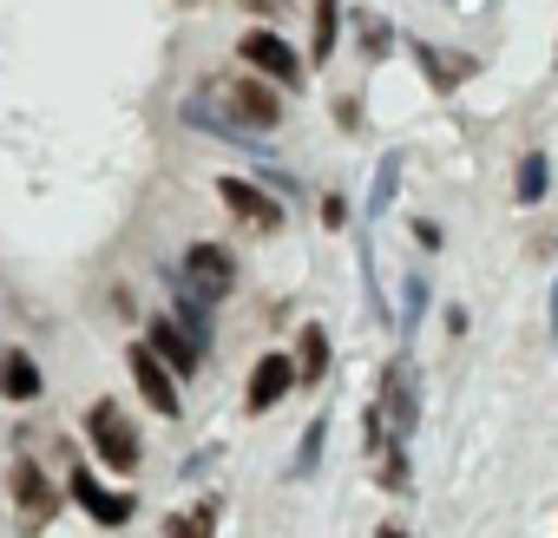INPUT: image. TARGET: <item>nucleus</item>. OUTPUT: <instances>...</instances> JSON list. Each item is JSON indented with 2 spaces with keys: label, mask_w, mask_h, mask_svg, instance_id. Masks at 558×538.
Masks as SVG:
<instances>
[{
  "label": "nucleus",
  "mask_w": 558,
  "mask_h": 538,
  "mask_svg": "<svg viewBox=\"0 0 558 538\" xmlns=\"http://www.w3.org/2000/svg\"><path fill=\"white\" fill-rule=\"evenodd\" d=\"M86 433H93L99 460H106V466H119V473H132V466L145 460V440H138V427L125 420V407H119V401H93Z\"/></svg>",
  "instance_id": "1"
},
{
  "label": "nucleus",
  "mask_w": 558,
  "mask_h": 538,
  "mask_svg": "<svg viewBox=\"0 0 558 538\" xmlns=\"http://www.w3.org/2000/svg\"><path fill=\"white\" fill-rule=\"evenodd\" d=\"M217 197H223V210H230L243 230H256V236H276V230H283V217H290L283 197L263 191V184H250V178H217Z\"/></svg>",
  "instance_id": "2"
},
{
  "label": "nucleus",
  "mask_w": 558,
  "mask_h": 538,
  "mask_svg": "<svg viewBox=\"0 0 558 538\" xmlns=\"http://www.w3.org/2000/svg\"><path fill=\"white\" fill-rule=\"evenodd\" d=\"M236 53H243V66H250V73H263V80H276V86H296V80H303L296 47L276 34V27H250V34L236 40Z\"/></svg>",
  "instance_id": "3"
},
{
  "label": "nucleus",
  "mask_w": 558,
  "mask_h": 538,
  "mask_svg": "<svg viewBox=\"0 0 558 538\" xmlns=\"http://www.w3.org/2000/svg\"><path fill=\"white\" fill-rule=\"evenodd\" d=\"M178 283H191L197 296L223 303V296L236 290V262H230V249H223V243H191V249H184V262H178Z\"/></svg>",
  "instance_id": "4"
},
{
  "label": "nucleus",
  "mask_w": 558,
  "mask_h": 538,
  "mask_svg": "<svg viewBox=\"0 0 558 538\" xmlns=\"http://www.w3.org/2000/svg\"><path fill=\"white\" fill-rule=\"evenodd\" d=\"M125 362H132V381H138V394H145V407L151 414H171L178 420V368L151 349V342H138V349H125Z\"/></svg>",
  "instance_id": "5"
},
{
  "label": "nucleus",
  "mask_w": 558,
  "mask_h": 538,
  "mask_svg": "<svg viewBox=\"0 0 558 538\" xmlns=\"http://www.w3.org/2000/svg\"><path fill=\"white\" fill-rule=\"evenodd\" d=\"M381 420L395 427V440H408L414 420H421V388H414V362L408 355H395L381 368Z\"/></svg>",
  "instance_id": "6"
},
{
  "label": "nucleus",
  "mask_w": 558,
  "mask_h": 538,
  "mask_svg": "<svg viewBox=\"0 0 558 538\" xmlns=\"http://www.w3.org/2000/svg\"><path fill=\"white\" fill-rule=\"evenodd\" d=\"M303 381V368H296V355H283V349H269V355H256V368H250V388H243V407L250 414H269L276 401H283L290 388Z\"/></svg>",
  "instance_id": "7"
},
{
  "label": "nucleus",
  "mask_w": 558,
  "mask_h": 538,
  "mask_svg": "<svg viewBox=\"0 0 558 538\" xmlns=\"http://www.w3.org/2000/svg\"><path fill=\"white\" fill-rule=\"evenodd\" d=\"M8 492H14V505H21V518L40 531V525H53L60 518V486L34 466V460H14V473H8Z\"/></svg>",
  "instance_id": "8"
},
{
  "label": "nucleus",
  "mask_w": 558,
  "mask_h": 538,
  "mask_svg": "<svg viewBox=\"0 0 558 538\" xmlns=\"http://www.w3.org/2000/svg\"><path fill=\"white\" fill-rule=\"evenodd\" d=\"M66 492L86 505V518H93V525H132V512H138V499H132V492H106L86 466H73V473H66Z\"/></svg>",
  "instance_id": "9"
},
{
  "label": "nucleus",
  "mask_w": 558,
  "mask_h": 538,
  "mask_svg": "<svg viewBox=\"0 0 558 538\" xmlns=\"http://www.w3.org/2000/svg\"><path fill=\"white\" fill-rule=\"evenodd\" d=\"M151 349L178 368V381H184V375H197V362H204V342H197L178 316H158V322H151Z\"/></svg>",
  "instance_id": "10"
},
{
  "label": "nucleus",
  "mask_w": 558,
  "mask_h": 538,
  "mask_svg": "<svg viewBox=\"0 0 558 538\" xmlns=\"http://www.w3.org/2000/svg\"><path fill=\"white\" fill-rule=\"evenodd\" d=\"M40 362L27 355V349H8V362H0V394H8L14 407H27V401H40Z\"/></svg>",
  "instance_id": "11"
},
{
  "label": "nucleus",
  "mask_w": 558,
  "mask_h": 538,
  "mask_svg": "<svg viewBox=\"0 0 558 538\" xmlns=\"http://www.w3.org/2000/svg\"><path fill=\"white\" fill-rule=\"evenodd\" d=\"M296 368H303V381H323V375H329V329H323V322H303V335H296Z\"/></svg>",
  "instance_id": "12"
},
{
  "label": "nucleus",
  "mask_w": 558,
  "mask_h": 538,
  "mask_svg": "<svg viewBox=\"0 0 558 538\" xmlns=\"http://www.w3.org/2000/svg\"><path fill=\"white\" fill-rule=\"evenodd\" d=\"M336 34H342V0H316V40H310V60L316 66L336 60Z\"/></svg>",
  "instance_id": "13"
},
{
  "label": "nucleus",
  "mask_w": 558,
  "mask_h": 538,
  "mask_svg": "<svg viewBox=\"0 0 558 538\" xmlns=\"http://www.w3.org/2000/svg\"><path fill=\"white\" fill-rule=\"evenodd\" d=\"M414 60H421V73L447 93V86H460V80H473V60H447L440 47H414Z\"/></svg>",
  "instance_id": "14"
},
{
  "label": "nucleus",
  "mask_w": 558,
  "mask_h": 538,
  "mask_svg": "<svg viewBox=\"0 0 558 538\" xmlns=\"http://www.w3.org/2000/svg\"><path fill=\"white\" fill-rule=\"evenodd\" d=\"M545 191H551V164H545V151H525V158H519V184H512V197H519V204H538Z\"/></svg>",
  "instance_id": "15"
},
{
  "label": "nucleus",
  "mask_w": 558,
  "mask_h": 538,
  "mask_svg": "<svg viewBox=\"0 0 558 538\" xmlns=\"http://www.w3.org/2000/svg\"><path fill=\"white\" fill-rule=\"evenodd\" d=\"M171 283H178V277H171ZM178 322H184V329L210 349V296H197L191 283H178Z\"/></svg>",
  "instance_id": "16"
},
{
  "label": "nucleus",
  "mask_w": 558,
  "mask_h": 538,
  "mask_svg": "<svg viewBox=\"0 0 558 538\" xmlns=\"http://www.w3.org/2000/svg\"><path fill=\"white\" fill-rule=\"evenodd\" d=\"M165 538H217V499H204V505H191V512H171Z\"/></svg>",
  "instance_id": "17"
},
{
  "label": "nucleus",
  "mask_w": 558,
  "mask_h": 538,
  "mask_svg": "<svg viewBox=\"0 0 558 538\" xmlns=\"http://www.w3.org/2000/svg\"><path fill=\"white\" fill-rule=\"evenodd\" d=\"M323 440H329V420H323V414H316V420H310V427H303V440H296V466H290V473H296V479H310V473H316V466H323Z\"/></svg>",
  "instance_id": "18"
},
{
  "label": "nucleus",
  "mask_w": 558,
  "mask_h": 538,
  "mask_svg": "<svg viewBox=\"0 0 558 538\" xmlns=\"http://www.w3.org/2000/svg\"><path fill=\"white\" fill-rule=\"evenodd\" d=\"M395 191H401V151H388V158H381V171H375V191H368V210H375V217H388Z\"/></svg>",
  "instance_id": "19"
},
{
  "label": "nucleus",
  "mask_w": 558,
  "mask_h": 538,
  "mask_svg": "<svg viewBox=\"0 0 558 538\" xmlns=\"http://www.w3.org/2000/svg\"><path fill=\"white\" fill-rule=\"evenodd\" d=\"M355 34H362V53H368V60H388V47H395V27H388L381 14H362V21H355Z\"/></svg>",
  "instance_id": "20"
},
{
  "label": "nucleus",
  "mask_w": 558,
  "mask_h": 538,
  "mask_svg": "<svg viewBox=\"0 0 558 538\" xmlns=\"http://www.w3.org/2000/svg\"><path fill=\"white\" fill-rule=\"evenodd\" d=\"M375 479L388 486V492H408V453H401V440L381 453V466H375Z\"/></svg>",
  "instance_id": "21"
},
{
  "label": "nucleus",
  "mask_w": 558,
  "mask_h": 538,
  "mask_svg": "<svg viewBox=\"0 0 558 538\" xmlns=\"http://www.w3.org/2000/svg\"><path fill=\"white\" fill-rule=\"evenodd\" d=\"M401 303H408V309H401V329H414V322H421V309H427V283H421V277H408Z\"/></svg>",
  "instance_id": "22"
},
{
  "label": "nucleus",
  "mask_w": 558,
  "mask_h": 538,
  "mask_svg": "<svg viewBox=\"0 0 558 538\" xmlns=\"http://www.w3.org/2000/svg\"><path fill=\"white\" fill-rule=\"evenodd\" d=\"M323 230H349V197H323Z\"/></svg>",
  "instance_id": "23"
},
{
  "label": "nucleus",
  "mask_w": 558,
  "mask_h": 538,
  "mask_svg": "<svg viewBox=\"0 0 558 538\" xmlns=\"http://www.w3.org/2000/svg\"><path fill=\"white\" fill-rule=\"evenodd\" d=\"M414 243H421V249H440V223L421 217V223H414Z\"/></svg>",
  "instance_id": "24"
},
{
  "label": "nucleus",
  "mask_w": 558,
  "mask_h": 538,
  "mask_svg": "<svg viewBox=\"0 0 558 538\" xmlns=\"http://www.w3.org/2000/svg\"><path fill=\"white\" fill-rule=\"evenodd\" d=\"M290 8V0H256V14H283Z\"/></svg>",
  "instance_id": "25"
},
{
  "label": "nucleus",
  "mask_w": 558,
  "mask_h": 538,
  "mask_svg": "<svg viewBox=\"0 0 558 538\" xmlns=\"http://www.w3.org/2000/svg\"><path fill=\"white\" fill-rule=\"evenodd\" d=\"M375 538H401V531H395V525H381V531H375Z\"/></svg>",
  "instance_id": "26"
}]
</instances>
